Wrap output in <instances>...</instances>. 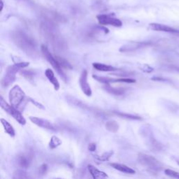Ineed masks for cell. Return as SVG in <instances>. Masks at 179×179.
<instances>
[{
	"label": "cell",
	"mask_w": 179,
	"mask_h": 179,
	"mask_svg": "<svg viewBox=\"0 0 179 179\" xmlns=\"http://www.w3.org/2000/svg\"><path fill=\"white\" fill-rule=\"evenodd\" d=\"M22 69L18 64L9 66L6 68V73L1 80V85L3 88H7L16 81V74Z\"/></svg>",
	"instance_id": "obj_7"
},
{
	"label": "cell",
	"mask_w": 179,
	"mask_h": 179,
	"mask_svg": "<svg viewBox=\"0 0 179 179\" xmlns=\"http://www.w3.org/2000/svg\"><path fill=\"white\" fill-rule=\"evenodd\" d=\"M1 122H2V125H3V127L4 128V130H5V132L7 133V134L11 137H15L16 135L15 130H14V128L10 124V123L7 121V120L3 119V118H2L1 119Z\"/></svg>",
	"instance_id": "obj_19"
},
{
	"label": "cell",
	"mask_w": 179,
	"mask_h": 179,
	"mask_svg": "<svg viewBox=\"0 0 179 179\" xmlns=\"http://www.w3.org/2000/svg\"><path fill=\"white\" fill-rule=\"evenodd\" d=\"M11 38L17 47L29 56H38L37 43L35 38L31 37L23 31L17 30L11 33Z\"/></svg>",
	"instance_id": "obj_1"
},
{
	"label": "cell",
	"mask_w": 179,
	"mask_h": 179,
	"mask_svg": "<svg viewBox=\"0 0 179 179\" xmlns=\"http://www.w3.org/2000/svg\"><path fill=\"white\" fill-rule=\"evenodd\" d=\"M88 169L90 174H91V176H93V178L95 179H100V178H108V176L104 171H101L100 170L95 167V166L90 165L88 166Z\"/></svg>",
	"instance_id": "obj_14"
},
{
	"label": "cell",
	"mask_w": 179,
	"mask_h": 179,
	"mask_svg": "<svg viewBox=\"0 0 179 179\" xmlns=\"http://www.w3.org/2000/svg\"><path fill=\"white\" fill-rule=\"evenodd\" d=\"M42 29L44 37L53 47L61 49L64 47V42L58 32L55 23L43 19L42 23Z\"/></svg>",
	"instance_id": "obj_2"
},
{
	"label": "cell",
	"mask_w": 179,
	"mask_h": 179,
	"mask_svg": "<svg viewBox=\"0 0 179 179\" xmlns=\"http://www.w3.org/2000/svg\"><path fill=\"white\" fill-rule=\"evenodd\" d=\"M79 85L81 87V89L83 93L88 97H90L92 95V89L88 81V71L87 70L84 69L82 71V73L79 78Z\"/></svg>",
	"instance_id": "obj_9"
},
{
	"label": "cell",
	"mask_w": 179,
	"mask_h": 179,
	"mask_svg": "<svg viewBox=\"0 0 179 179\" xmlns=\"http://www.w3.org/2000/svg\"><path fill=\"white\" fill-rule=\"evenodd\" d=\"M41 50H42L43 56L46 57V59L47 60V61L52 65L53 69L57 72V74H59V76L61 77L62 79L67 83V77L66 76V74H65L63 72V71H62V67L60 66V64L59 63H58L55 56V57L53 56V55L49 51V50H48V48H47L46 46L45 45L42 46V47H41Z\"/></svg>",
	"instance_id": "obj_5"
},
{
	"label": "cell",
	"mask_w": 179,
	"mask_h": 179,
	"mask_svg": "<svg viewBox=\"0 0 179 179\" xmlns=\"http://www.w3.org/2000/svg\"><path fill=\"white\" fill-rule=\"evenodd\" d=\"M110 166H112V167L115 169V170H118L120 171V172L128 174H134L136 173L134 169H132L130 166H128L125 164H119V163H111Z\"/></svg>",
	"instance_id": "obj_16"
},
{
	"label": "cell",
	"mask_w": 179,
	"mask_h": 179,
	"mask_svg": "<svg viewBox=\"0 0 179 179\" xmlns=\"http://www.w3.org/2000/svg\"><path fill=\"white\" fill-rule=\"evenodd\" d=\"M97 19L102 25H111L115 27H120L122 25L121 20L109 14H100L97 16Z\"/></svg>",
	"instance_id": "obj_8"
},
{
	"label": "cell",
	"mask_w": 179,
	"mask_h": 179,
	"mask_svg": "<svg viewBox=\"0 0 179 179\" xmlns=\"http://www.w3.org/2000/svg\"><path fill=\"white\" fill-rule=\"evenodd\" d=\"M20 74L23 77H25L26 79L31 81V80L34 79L35 76V71L32 70H22L20 71Z\"/></svg>",
	"instance_id": "obj_26"
},
{
	"label": "cell",
	"mask_w": 179,
	"mask_h": 179,
	"mask_svg": "<svg viewBox=\"0 0 179 179\" xmlns=\"http://www.w3.org/2000/svg\"><path fill=\"white\" fill-rule=\"evenodd\" d=\"M136 82V80L129 78H121L115 79L114 83H134Z\"/></svg>",
	"instance_id": "obj_29"
},
{
	"label": "cell",
	"mask_w": 179,
	"mask_h": 179,
	"mask_svg": "<svg viewBox=\"0 0 179 179\" xmlns=\"http://www.w3.org/2000/svg\"><path fill=\"white\" fill-rule=\"evenodd\" d=\"M164 174H165L166 176H170V177L179 179V173L177 172V171L171 170V169H166L165 170H164Z\"/></svg>",
	"instance_id": "obj_28"
},
{
	"label": "cell",
	"mask_w": 179,
	"mask_h": 179,
	"mask_svg": "<svg viewBox=\"0 0 179 179\" xmlns=\"http://www.w3.org/2000/svg\"><path fill=\"white\" fill-rule=\"evenodd\" d=\"M115 113L117 115L120 116L121 118H127V119H130V120H141L142 118L141 117L138 115H132V114H128V113H121V112H115Z\"/></svg>",
	"instance_id": "obj_24"
},
{
	"label": "cell",
	"mask_w": 179,
	"mask_h": 179,
	"mask_svg": "<svg viewBox=\"0 0 179 179\" xmlns=\"http://www.w3.org/2000/svg\"><path fill=\"white\" fill-rule=\"evenodd\" d=\"M150 43L148 42H131L122 46L119 48V51L121 53H127V52H132L135 50H139L140 48H144L146 46L149 45Z\"/></svg>",
	"instance_id": "obj_11"
},
{
	"label": "cell",
	"mask_w": 179,
	"mask_h": 179,
	"mask_svg": "<svg viewBox=\"0 0 179 179\" xmlns=\"http://www.w3.org/2000/svg\"><path fill=\"white\" fill-rule=\"evenodd\" d=\"M177 164H178V165H179V161H178V162H177Z\"/></svg>",
	"instance_id": "obj_34"
},
{
	"label": "cell",
	"mask_w": 179,
	"mask_h": 179,
	"mask_svg": "<svg viewBox=\"0 0 179 179\" xmlns=\"http://www.w3.org/2000/svg\"><path fill=\"white\" fill-rule=\"evenodd\" d=\"M32 161V157L29 154H21L17 158V163L22 169H27L30 167Z\"/></svg>",
	"instance_id": "obj_13"
},
{
	"label": "cell",
	"mask_w": 179,
	"mask_h": 179,
	"mask_svg": "<svg viewBox=\"0 0 179 179\" xmlns=\"http://www.w3.org/2000/svg\"><path fill=\"white\" fill-rule=\"evenodd\" d=\"M93 77L94 79H95L96 81L100 82L101 83L103 84H110L111 83H114L115 79L113 78H108V77L105 76H97V75H93Z\"/></svg>",
	"instance_id": "obj_22"
},
{
	"label": "cell",
	"mask_w": 179,
	"mask_h": 179,
	"mask_svg": "<svg viewBox=\"0 0 179 179\" xmlns=\"http://www.w3.org/2000/svg\"><path fill=\"white\" fill-rule=\"evenodd\" d=\"M105 127L110 132L115 133L119 130V125L118 124L117 122L114 121V120H109V121L106 122Z\"/></svg>",
	"instance_id": "obj_20"
},
{
	"label": "cell",
	"mask_w": 179,
	"mask_h": 179,
	"mask_svg": "<svg viewBox=\"0 0 179 179\" xmlns=\"http://www.w3.org/2000/svg\"><path fill=\"white\" fill-rule=\"evenodd\" d=\"M30 120L34 124L37 125L38 127L43 128V129L52 130V131H56V128L54 126V125L51 122H50L49 120H46L44 118L30 116Z\"/></svg>",
	"instance_id": "obj_10"
},
{
	"label": "cell",
	"mask_w": 179,
	"mask_h": 179,
	"mask_svg": "<svg viewBox=\"0 0 179 179\" xmlns=\"http://www.w3.org/2000/svg\"><path fill=\"white\" fill-rule=\"evenodd\" d=\"M62 141L56 136H53L49 142V148L50 149H55L62 144Z\"/></svg>",
	"instance_id": "obj_23"
},
{
	"label": "cell",
	"mask_w": 179,
	"mask_h": 179,
	"mask_svg": "<svg viewBox=\"0 0 179 179\" xmlns=\"http://www.w3.org/2000/svg\"><path fill=\"white\" fill-rule=\"evenodd\" d=\"M47 169H48L47 164H43L40 166L39 169H38V174H39L40 175H44V174L46 173Z\"/></svg>",
	"instance_id": "obj_32"
},
{
	"label": "cell",
	"mask_w": 179,
	"mask_h": 179,
	"mask_svg": "<svg viewBox=\"0 0 179 179\" xmlns=\"http://www.w3.org/2000/svg\"><path fill=\"white\" fill-rule=\"evenodd\" d=\"M97 149V144L95 143H90L88 145V150L91 152H95Z\"/></svg>",
	"instance_id": "obj_33"
},
{
	"label": "cell",
	"mask_w": 179,
	"mask_h": 179,
	"mask_svg": "<svg viewBox=\"0 0 179 179\" xmlns=\"http://www.w3.org/2000/svg\"><path fill=\"white\" fill-rule=\"evenodd\" d=\"M56 59L57 60L58 63H59L60 66L62 67V68H64V69H71L73 67H72L71 64L69 63V62L68 60H67L66 59H64V57H60V56H55Z\"/></svg>",
	"instance_id": "obj_21"
},
{
	"label": "cell",
	"mask_w": 179,
	"mask_h": 179,
	"mask_svg": "<svg viewBox=\"0 0 179 179\" xmlns=\"http://www.w3.org/2000/svg\"><path fill=\"white\" fill-rule=\"evenodd\" d=\"M140 69H141L144 72H146V73H151L152 71H153V68L151 66H149L148 64H141L139 67Z\"/></svg>",
	"instance_id": "obj_30"
},
{
	"label": "cell",
	"mask_w": 179,
	"mask_h": 179,
	"mask_svg": "<svg viewBox=\"0 0 179 179\" xmlns=\"http://www.w3.org/2000/svg\"><path fill=\"white\" fill-rule=\"evenodd\" d=\"M9 101L11 104L20 111H23L29 101V97L26 96L20 86L18 85L14 86L9 92Z\"/></svg>",
	"instance_id": "obj_3"
},
{
	"label": "cell",
	"mask_w": 179,
	"mask_h": 179,
	"mask_svg": "<svg viewBox=\"0 0 179 179\" xmlns=\"http://www.w3.org/2000/svg\"><path fill=\"white\" fill-rule=\"evenodd\" d=\"M137 160L142 166L153 172H158L161 171L163 166L160 162L150 155L139 153L138 155Z\"/></svg>",
	"instance_id": "obj_4"
},
{
	"label": "cell",
	"mask_w": 179,
	"mask_h": 179,
	"mask_svg": "<svg viewBox=\"0 0 179 179\" xmlns=\"http://www.w3.org/2000/svg\"><path fill=\"white\" fill-rule=\"evenodd\" d=\"M0 105L2 109H4L7 113L11 115L14 119H15L19 124L21 125H25L26 124V120L24 118V116L22 115L21 111L17 109L14 106L11 104L9 105L6 101L4 100V98L1 96L0 98Z\"/></svg>",
	"instance_id": "obj_6"
},
{
	"label": "cell",
	"mask_w": 179,
	"mask_h": 179,
	"mask_svg": "<svg viewBox=\"0 0 179 179\" xmlns=\"http://www.w3.org/2000/svg\"><path fill=\"white\" fill-rule=\"evenodd\" d=\"M45 75L48 81L53 84V87H54V89L55 90H58L60 89V85L59 81H58L57 79L55 77V74L53 70L51 69H47L45 71Z\"/></svg>",
	"instance_id": "obj_15"
},
{
	"label": "cell",
	"mask_w": 179,
	"mask_h": 179,
	"mask_svg": "<svg viewBox=\"0 0 179 179\" xmlns=\"http://www.w3.org/2000/svg\"><path fill=\"white\" fill-rule=\"evenodd\" d=\"M29 101H30V102L32 103L34 105L37 106V108H41V109H44V108H44V106H43V104H42L39 103V102H38L37 101H36V100H33L32 98L29 97Z\"/></svg>",
	"instance_id": "obj_31"
},
{
	"label": "cell",
	"mask_w": 179,
	"mask_h": 179,
	"mask_svg": "<svg viewBox=\"0 0 179 179\" xmlns=\"http://www.w3.org/2000/svg\"><path fill=\"white\" fill-rule=\"evenodd\" d=\"M13 178H28V176L27 175V173L23 170H18L13 174Z\"/></svg>",
	"instance_id": "obj_27"
},
{
	"label": "cell",
	"mask_w": 179,
	"mask_h": 179,
	"mask_svg": "<svg viewBox=\"0 0 179 179\" xmlns=\"http://www.w3.org/2000/svg\"><path fill=\"white\" fill-rule=\"evenodd\" d=\"M149 29L153 31H157V32H168L171 34H175V35H178V34H179L178 30H176V29H174L168 25H163V24L159 23H154L149 24Z\"/></svg>",
	"instance_id": "obj_12"
},
{
	"label": "cell",
	"mask_w": 179,
	"mask_h": 179,
	"mask_svg": "<svg viewBox=\"0 0 179 179\" xmlns=\"http://www.w3.org/2000/svg\"><path fill=\"white\" fill-rule=\"evenodd\" d=\"M103 88L107 93L116 96H120L124 95L125 91H126V90L125 88H114V87L111 86L110 84H105Z\"/></svg>",
	"instance_id": "obj_17"
},
{
	"label": "cell",
	"mask_w": 179,
	"mask_h": 179,
	"mask_svg": "<svg viewBox=\"0 0 179 179\" xmlns=\"http://www.w3.org/2000/svg\"><path fill=\"white\" fill-rule=\"evenodd\" d=\"M113 155V151H109L105 152V153H104L100 156H97L96 158L98 160L101 161V162H106V161H108Z\"/></svg>",
	"instance_id": "obj_25"
},
{
	"label": "cell",
	"mask_w": 179,
	"mask_h": 179,
	"mask_svg": "<svg viewBox=\"0 0 179 179\" xmlns=\"http://www.w3.org/2000/svg\"><path fill=\"white\" fill-rule=\"evenodd\" d=\"M93 66L95 69L98 70V71H115L118 69L115 68V67L111 66V65L108 64H104L101 63H98V62H95V63L93 64Z\"/></svg>",
	"instance_id": "obj_18"
}]
</instances>
